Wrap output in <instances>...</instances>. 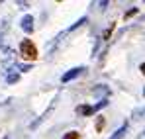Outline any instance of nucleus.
Here are the masks:
<instances>
[{
	"instance_id": "obj_11",
	"label": "nucleus",
	"mask_w": 145,
	"mask_h": 139,
	"mask_svg": "<svg viewBox=\"0 0 145 139\" xmlns=\"http://www.w3.org/2000/svg\"><path fill=\"white\" fill-rule=\"evenodd\" d=\"M20 69L24 70V72H27V70H31V65H22V67H20Z\"/></svg>"
},
{
	"instance_id": "obj_4",
	"label": "nucleus",
	"mask_w": 145,
	"mask_h": 139,
	"mask_svg": "<svg viewBox=\"0 0 145 139\" xmlns=\"http://www.w3.org/2000/svg\"><path fill=\"white\" fill-rule=\"evenodd\" d=\"M76 114H80V116H90V114H94V108H90V106H78V108H76Z\"/></svg>"
},
{
	"instance_id": "obj_9",
	"label": "nucleus",
	"mask_w": 145,
	"mask_h": 139,
	"mask_svg": "<svg viewBox=\"0 0 145 139\" xmlns=\"http://www.w3.org/2000/svg\"><path fill=\"white\" fill-rule=\"evenodd\" d=\"M102 125H104V119H102V117H98V121H96V129H98V131L102 129Z\"/></svg>"
},
{
	"instance_id": "obj_3",
	"label": "nucleus",
	"mask_w": 145,
	"mask_h": 139,
	"mask_svg": "<svg viewBox=\"0 0 145 139\" xmlns=\"http://www.w3.org/2000/svg\"><path fill=\"white\" fill-rule=\"evenodd\" d=\"M22 29H24L25 33H31V31H33V18H31V16H24V20H22Z\"/></svg>"
},
{
	"instance_id": "obj_15",
	"label": "nucleus",
	"mask_w": 145,
	"mask_h": 139,
	"mask_svg": "<svg viewBox=\"0 0 145 139\" xmlns=\"http://www.w3.org/2000/svg\"><path fill=\"white\" fill-rule=\"evenodd\" d=\"M4 139H8V137H4Z\"/></svg>"
},
{
	"instance_id": "obj_8",
	"label": "nucleus",
	"mask_w": 145,
	"mask_h": 139,
	"mask_svg": "<svg viewBox=\"0 0 145 139\" xmlns=\"http://www.w3.org/2000/svg\"><path fill=\"white\" fill-rule=\"evenodd\" d=\"M65 139H78V133H76V131H71V133L65 135Z\"/></svg>"
},
{
	"instance_id": "obj_7",
	"label": "nucleus",
	"mask_w": 145,
	"mask_h": 139,
	"mask_svg": "<svg viewBox=\"0 0 145 139\" xmlns=\"http://www.w3.org/2000/svg\"><path fill=\"white\" fill-rule=\"evenodd\" d=\"M94 94H108V88L106 86H98V88H94Z\"/></svg>"
},
{
	"instance_id": "obj_2",
	"label": "nucleus",
	"mask_w": 145,
	"mask_h": 139,
	"mask_svg": "<svg viewBox=\"0 0 145 139\" xmlns=\"http://www.w3.org/2000/svg\"><path fill=\"white\" fill-rule=\"evenodd\" d=\"M82 67H76V69H72V70H69V72H65L63 74V82H69V80H72V78H76L80 72H82Z\"/></svg>"
},
{
	"instance_id": "obj_10",
	"label": "nucleus",
	"mask_w": 145,
	"mask_h": 139,
	"mask_svg": "<svg viewBox=\"0 0 145 139\" xmlns=\"http://www.w3.org/2000/svg\"><path fill=\"white\" fill-rule=\"evenodd\" d=\"M112 27H114V25H110V27L104 31V39H108V37H110V31H112Z\"/></svg>"
},
{
	"instance_id": "obj_6",
	"label": "nucleus",
	"mask_w": 145,
	"mask_h": 139,
	"mask_svg": "<svg viewBox=\"0 0 145 139\" xmlns=\"http://www.w3.org/2000/svg\"><path fill=\"white\" fill-rule=\"evenodd\" d=\"M125 131H127V123H125V125H121V127H120V129H118V131H116V133H114L110 139H121L123 135H125Z\"/></svg>"
},
{
	"instance_id": "obj_1",
	"label": "nucleus",
	"mask_w": 145,
	"mask_h": 139,
	"mask_svg": "<svg viewBox=\"0 0 145 139\" xmlns=\"http://www.w3.org/2000/svg\"><path fill=\"white\" fill-rule=\"evenodd\" d=\"M20 51H22V55H24L25 59H35V57H37V49H35V45H33L29 39H24V41H22Z\"/></svg>"
},
{
	"instance_id": "obj_13",
	"label": "nucleus",
	"mask_w": 145,
	"mask_h": 139,
	"mask_svg": "<svg viewBox=\"0 0 145 139\" xmlns=\"http://www.w3.org/2000/svg\"><path fill=\"white\" fill-rule=\"evenodd\" d=\"M141 72H143V74H145V63H143V65H141Z\"/></svg>"
},
{
	"instance_id": "obj_14",
	"label": "nucleus",
	"mask_w": 145,
	"mask_h": 139,
	"mask_svg": "<svg viewBox=\"0 0 145 139\" xmlns=\"http://www.w3.org/2000/svg\"><path fill=\"white\" fill-rule=\"evenodd\" d=\"M0 43H2V37H0Z\"/></svg>"
},
{
	"instance_id": "obj_5",
	"label": "nucleus",
	"mask_w": 145,
	"mask_h": 139,
	"mask_svg": "<svg viewBox=\"0 0 145 139\" xmlns=\"http://www.w3.org/2000/svg\"><path fill=\"white\" fill-rule=\"evenodd\" d=\"M18 80H20V74H18L16 70H14V72H10V74L6 76V82H8V84H16Z\"/></svg>"
},
{
	"instance_id": "obj_12",
	"label": "nucleus",
	"mask_w": 145,
	"mask_h": 139,
	"mask_svg": "<svg viewBox=\"0 0 145 139\" xmlns=\"http://www.w3.org/2000/svg\"><path fill=\"white\" fill-rule=\"evenodd\" d=\"M18 6H20V8H27L29 4H27V2H18Z\"/></svg>"
}]
</instances>
